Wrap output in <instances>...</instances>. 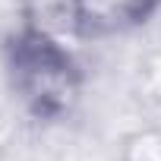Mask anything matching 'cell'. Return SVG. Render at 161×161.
<instances>
[{
    "mask_svg": "<svg viewBox=\"0 0 161 161\" xmlns=\"http://www.w3.org/2000/svg\"><path fill=\"white\" fill-rule=\"evenodd\" d=\"M120 161H161V133L158 130H139L126 136L120 148Z\"/></svg>",
    "mask_w": 161,
    "mask_h": 161,
    "instance_id": "3957f363",
    "label": "cell"
},
{
    "mask_svg": "<svg viewBox=\"0 0 161 161\" xmlns=\"http://www.w3.org/2000/svg\"><path fill=\"white\" fill-rule=\"evenodd\" d=\"M10 95L35 123H63L86 95V69L66 41L41 19L22 16L0 41Z\"/></svg>",
    "mask_w": 161,
    "mask_h": 161,
    "instance_id": "6da1fadb",
    "label": "cell"
},
{
    "mask_svg": "<svg viewBox=\"0 0 161 161\" xmlns=\"http://www.w3.org/2000/svg\"><path fill=\"white\" fill-rule=\"evenodd\" d=\"M161 13V0H66L73 35L86 41L130 35Z\"/></svg>",
    "mask_w": 161,
    "mask_h": 161,
    "instance_id": "7a4b0ae2",
    "label": "cell"
}]
</instances>
